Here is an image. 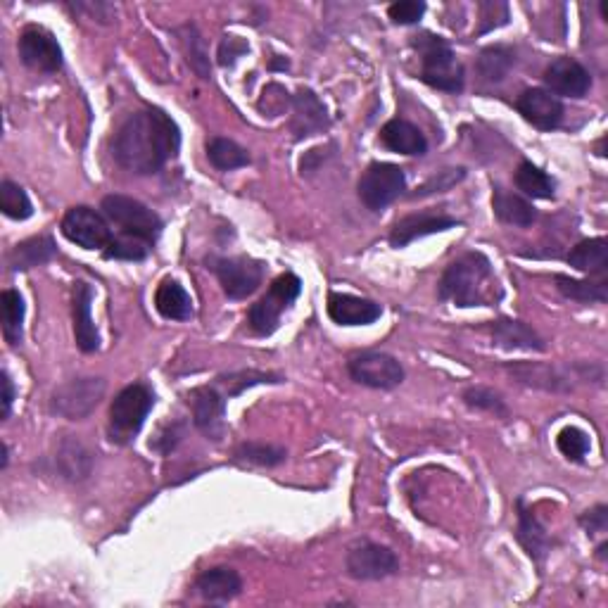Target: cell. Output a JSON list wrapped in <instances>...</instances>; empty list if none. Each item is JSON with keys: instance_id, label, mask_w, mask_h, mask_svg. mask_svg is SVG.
<instances>
[{"instance_id": "obj_1", "label": "cell", "mask_w": 608, "mask_h": 608, "mask_svg": "<svg viewBox=\"0 0 608 608\" xmlns=\"http://www.w3.org/2000/svg\"><path fill=\"white\" fill-rule=\"evenodd\" d=\"M181 148V131L167 112L157 107L129 114L114 133L112 155L133 174H157Z\"/></svg>"}, {"instance_id": "obj_2", "label": "cell", "mask_w": 608, "mask_h": 608, "mask_svg": "<svg viewBox=\"0 0 608 608\" xmlns=\"http://www.w3.org/2000/svg\"><path fill=\"white\" fill-rule=\"evenodd\" d=\"M440 297L456 307H490L502 297L490 259L480 252H466L447 266L440 278Z\"/></svg>"}, {"instance_id": "obj_3", "label": "cell", "mask_w": 608, "mask_h": 608, "mask_svg": "<svg viewBox=\"0 0 608 608\" xmlns=\"http://www.w3.org/2000/svg\"><path fill=\"white\" fill-rule=\"evenodd\" d=\"M414 48L421 55V81L447 93H459L464 88V67L445 38L423 31L414 38Z\"/></svg>"}, {"instance_id": "obj_4", "label": "cell", "mask_w": 608, "mask_h": 608, "mask_svg": "<svg viewBox=\"0 0 608 608\" xmlns=\"http://www.w3.org/2000/svg\"><path fill=\"white\" fill-rule=\"evenodd\" d=\"M155 407V392H152L145 383H133L124 388L114 397L110 407V440L117 445H129V442L141 433L145 418Z\"/></svg>"}, {"instance_id": "obj_5", "label": "cell", "mask_w": 608, "mask_h": 608, "mask_svg": "<svg viewBox=\"0 0 608 608\" xmlns=\"http://www.w3.org/2000/svg\"><path fill=\"white\" fill-rule=\"evenodd\" d=\"M100 209L114 226H119L124 236L141 238L150 245H155V240L160 238L162 219L141 200H133L129 195H107Z\"/></svg>"}, {"instance_id": "obj_6", "label": "cell", "mask_w": 608, "mask_h": 608, "mask_svg": "<svg viewBox=\"0 0 608 608\" xmlns=\"http://www.w3.org/2000/svg\"><path fill=\"white\" fill-rule=\"evenodd\" d=\"M302 281L295 274H281L271 283L266 293L257 304H252L247 312V323L257 335H271L281 323V314L300 297Z\"/></svg>"}, {"instance_id": "obj_7", "label": "cell", "mask_w": 608, "mask_h": 608, "mask_svg": "<svg viewBox=\"0 0 608 608\" xmlns=\"http://www.w3.org/2000/svg\"><path fill=\"white\" fill-rule=\"evenodd\" d=\"M407 188V176L404 169L390 162H373L366 167L359 179V200L364 202L371 212H380L392 205Z\"/></svg>"}, {"instance_id": "obj_8", "label": "cell", "mask_w": 608, "mask_h": 608, "mask_svg": "<svg viewBox=\"0 0 608 608\" xmlns=\"http://www.w3.org/2000/svg\"><path fill=\"white\" fill-rule=\"evenodd\" d=\"M107 383L103 378H74L53 392V411L69 421H81L91 416L105 397Z\"/></svg>"}, {"instance_id": "obj_9", "label": "cell", "mask_w": 608, "mask_h": 608, "mask_svg": "<svg viewBox=\"0 0 608 608\" xmlns=\"http://www.w3.org/2000/svg\"><path fill=\"white\" fill-rule=\"evenodd\" d=\"M212 271L231 300H245L264 281V264L250 257H212Z\"/></svg>"}, {"instance_id": "obj_10", "label": "cell", "mask_w": 608, "mask_h": 608, "mask_svg": "<svg viewBox=\"0 0 608 608\" xmlns=\"http://www.w3.org/2000/svg\"><path fill=\"white\" fill-rule=\"evenodd\" d=\"M62 233L84 250H107L112 243V228L107 224L103 212H95L93 207L76 205L69 209L62 219Z\"/></svg>"}, {"instance_id": "obj_11", "label": "cell", "mask_w": 608, "mask_h": 608, "mask_svg": "<svg viewBox=\"0 0 608 608\" xmlns=\"http://www.w3.org/2000/svg\"><path fill=\"white\" fill-rule=\"evenodd\" d=\"M347 369L357 383L376 390H392L404 380L402 364L385 352H361L350 359Z\"/></svg>"}, {"instance_id": "obj_12", "label": "cell", "mask_w": 608, "mask_h": 608, "mask_svg": "<svg viewBox=\"0 0 608 608\" xmlns=\"http://www.w3.org/2000/svg\"><path fill=\"white\" fill-rule=\"evenodd\" d=\"M347 573L354 580H383L397 573L395 551L376 542H359L347 551Z\"/></svg>"}, {"instance_id": "obj_13", "label": "cell", "mask_w": 608, "mask_h": 608, "mask_svg": "<svg viewBox=\"0 0 608 608\" xmlns=\"http://www.w3.org/2000/svg\"><path fill=\"white\" fill-rule=\"evenodd\" d=\"M19 57L36 72L53 74L62 67V48L50 31L41 27H29L19 36Z\"/></svg>"}, {"instance_id": "obj_14", "label": "cell", "mask_w": 608, "mask_h": 608, "mask_svg": "<svg viewBox=\"0 0 608 608\" xmlns=\"http://www.w3.org/2000/svg\"><path fill=\"white\" fill-rule=\"evenodd\" d=\"M190 409H193V423L207 440L219 442L226 435V397L217 388H198L190 395Z\"/></svg>"}, {"instance_id": "obj_15", "label": "cell", "mask_w": 608, "mask_h": 608, "mask_svg": "<svg viewBox=\"0 0 608 608\" xmlns=\"http://www.w3.org/2000/svg\"><path fill=\"white\" fill-rule=\"evenodd\" d=\"M516 110L525 122L540 131H554L563 122V103L547 88H528L518 95Z\"/></svg>"}, {"instance_id": "obj_16", "label": "cell", "mask_w": 608, "mask_h": 608, "mask_svg": "<svg viewBox=\"0 0 608 608\" xmlns=\"http://www.w3.org/2000/svg\"><path fill=\"white\" fill-rule=\"evenodd\" d=\"M544 84L549 86V93L568 95V98H585L592 88V74L580 65L573 57H556L544 72Z\"/></svg>"}, {"instance_id": "obj_17", "label": "cell", "mask_w": 608, "mask_h": 608, "mask_svg": "<svg viewBox=\"0 0 608 608\" xmlns=\"http://www.w3.org/2000/svg\"><path fill=\"white\" fill-rule=\"evenodd\" d=\"M459 226V219L447 217V214H409V217L399 219L390 231V245L392 247H407L418 238L433 236V233L449 231V228Z\"/></svg>"}, {"instance_id": "obj_18", "label": "cell", "mask_w": 608, "mask_h": 608, "mask_svg": "<svg viewBox=\"0 0 608 608\" xmlns=\"http://www.w3.org/2000/svg\"><path fill=\"white\" fill-rule=\"evenodd\" d=\"M328 126H331V119H328L326 107L316 98L314 91L302 88L300 93L293 95V122H290V129H293L297 141L326 131Z\"/></svg>"}, {"instance_id": "obj_19", "label": "cell", "mask_w": 608, "mask_h": 608, "mask_svg": "<svg viewBox=\"0 0 608 608\" xmlns=\"http://www.w3.org/2000/svg\"><path fill=\"white\" fill-rule=\"evenodd\" d=\"M91 302H93V288L84 281L74 283L72 295V314H74V338L81 352L93 354L100 347L98 328L91 319Z\"/></svg>"}, {"instance_id": "obj_20", "label": "cell", "mask_w": 608, "mask_h": 608, "mask_svg": "<svg viewBox=\"0 0 608 608\" xmlns=\"http://www.w3.org/2000/svg\"><path fill=\"white\" fill-rule=\"evenodd\" d=\"M380 314H383V307L366 297L342 293L328 295V316L340 326H369L380 319Z\"/></svg>"}, {"instance_id": "obj_21", "label": "cell", "mask_w": 608, "mask_h": 608, "mask_svg": "<svg viewBox=\"0 0 608 608\" xmlns=\"http://www.w3.org/2000/svg\"><path fill=\"white\" fill-rule=\"evenodd\" d=\"M195 589H198V594L205 601H212V604H226V601L236 599L238 594L243 592V580H240V575L233 568L217 566L198 575Z\"/></svg>"}, {"instance_id": "obj_22", "label": "cell", "mask_w": 608, "mask_h": 608, "mask_svg": "<svg viewBox=\"0 0 608 608\" xmlns=\"http://www.w3.org/2000/svg\"><path fill=\"white\" fill-rule=\"evenodd\" d=\"M516 540L521 542V547L528 551V556L535 563H544V559H547L549 551H551V540H549L547 528H544L535 513L525 509L523 502H518Z\"/></svg>"}, {"instance_id": "obj_23", "label": "cell", "mask_w": 608, "mask_h": 608, "mask_svg": "<svg viewBox=\"0 0 608 608\" xmlns=\"http://www.w3.org/2000/svg\"><path fill=\"white\" fill-rule=\"evenodd\" d=\"M380 143L397 155H423L428 150L426 136L407 119H392L385 124L380 131Z\"/></svg>"}, {"instance_id": "obj_24", "label": "cell", "mask_w": 608, "mask_h": 608, "mask_svg": "<svg viewBox=\"0 0 608 608\" xmlns=\"http://www.w3.org/2000/svg\"><path fill=\"white\" fill-rule=\"evenodd\" d=\"M492 338L504 350H535L542 352L544 342L528 323L513 321V319H499L492 323Z\"/></svg>"}, {"instance_id": "obj_25", "label": "cell", "mask_w": 608, "mask_h": 608, "mask_svg": "<svg viewBox=\"0 0 608 608\" xmlns=\"http://www.w3.org/2000/svg\"><path fill=\"white\" fill-rule=\"evenodd\" d=\"M506 371L511 373L518 383L532 385V388H542V390H568L570 388V378L566 373L554 369V366H544V364H530V361H523V364H509Z\"/></svg>"}, {"instance_id": "obj_26", "label": "cell", "mask_w": 608, "mask_h": 608, "mask_svg": "<svg viewBox=\"0 0 608 608\" xmlns=\"http://www.w3.org/2000/svg\"><path fill=\"white\" fill-rule=\"evenodd\" d=\"M155 309L169 321H188L193 316V300L179 281H162L155 293Z\"/></svg>"}, {"instance_id": "obj_27", "label": "cell", "mask_w": 608, "mask_h": 608, "mask_svg": "<svg viewBox=\"0 0 608 608\" xmlns=\"http://www.w3.org/2000/svg\"><path fill=\"white\" fill-rule=\"evenodd\" d=\"M492 207L497 219L511 226H530L532 221L537 219V212L535 207H532V202H528L516 193H509V190L502 186H494Z\"/></svg>"}, {"instance_id": "obj_28", "label": "cell", "mask_w": 608, "mask_h": 608, "mask_svg": "<svg viewBox=\"0 0 608 608\" xmlns=\"http://www.w3.org/2000/svg\"><path fill=\"white\" fill-rule=\"evenodd\" d=\"M568 264L582 274L606 276L608 271V240L606 238H589L582 240L570 250Z\"/></svg>"}, {"instance_id": "obj_29", "label": "cell", "mask_w": 608, "mask_h": 608, "mask_svg": "<svg viewBox=\"0 0 608 608\" xmlns=\"http://www.w3.org/2000/svg\"><path fill=\"white\" fill-rule=\"evenodd\" d=\"M57 255L55 240L50 236H34L24 243H19L15 250L10 252V266L12 271H29L34 266H41L50 262Z\"/></svg>"}, {"instance_id": "obj_30", "label": "cell", "mask_w": 608, "mask_h": 608, "mask_svg": "<svg viewBox=\"0 0 608 608\" xmlns=\"http://www.w3.org/2000/svg\"><path fill=\"white\" fill-rule=\"evenodd\" d=\"M516 186L532 200H551L556 195V181L532 162H521L516 171Z\"/></svg>"}, {"instance_id": "obj_31", "label": "cell", "mask_w": 608, "mask_h": 608, "mask_svg": "<svg viewBox=\"0 0 608 608\" xmlns=\"http://www.w3.org/2000/svg\"><path fill=\"white\" fill-rule=\"evenodd\" d=\"M207 157L219 171H233L250 164L247 150L236 141H231V138H212L207 143Z\"/></svg>"}, {"instance_id": "obj_32", "label": "cell", "mask_w": 608, "mask_h": 608, "mask_svg": "<svg viewBox=\"0 0 608 608\" xmlns=\"http://www.w3.org/2000/svg\"><path fill=\"white\" fill-rule=\"evenodd\" d=\"M513 62H516V53L509 46H490L485 48L478 57V72L485 81H502L506 74L511 72Z\"/></svg>"}, {"instance_id": "obj_33", "label": "cell", "mask_w": 608, "mask_h": 608, "mask_svg": "<svg viewBox=\"0 0 608 608\" xmlns=\"http://www.w3.org/2000/svg\"><path fill=\"white\" fill-rule=\"evenodd\" d=\"M556 288L561 295L570 297V300L578 302H606L608 300V288L604 281H580V278H570L559 274L556 276Z\"/></svg>"}, {"instance_id": "obj_34", "label": "cell", "mask_w": 608, "mask_h": 608, "mask_svg": "<svg viewBox=\"0 0 608 608\" xmlns=\"http://www.w3.org/2000/svg\"><path fill=\"white\" fill-rule=\"evenodd\" d=\"M3 304V335L10 345L22 342V323H24V300L17 290H3L0 295Z\"/></svg>"}, {"instance_id": "obj_35", "label": "cell", "mask_w": 608, "mask_h": 608, "mask_svg": "<svg viewBox=\"0 0 608 608\" xmlns=\"http://www.w3.org/2000/svg\"><path fill=\"white\" fill-rule=\"evenodd\" d=\"M0 209H3L5 217L15 221H24L34 214V207H31L27 190L12 181L0 183Z\"/></svg>"}, {"instance_id": "obj_36", "label": "cell", "mask_w": 608, "mask_h": 608, "mask_svg": "<svg viewBox=\"0 0 608 608\" xmlns=\"http://www.w3.org/2000/svg\"><path fill=\"white\" fill-rule=\"evenodd\" d=\"M285 456H288V452L283 447L262 445V442H245L236 449V459L255 466H276L285 461Z\"/></svg>"}, {"instance_id": "obj_37", "label": "cell", "mask_w": 608, "mask_h": 608, "mask_svg": "<svg viewBox=\"0 0 608 608\" xmlns=\"http://www.w3.org/2000/svg\"><path fill=\"white\" fill-rule=\"evenodd\" d=\"M181 43H183V50H186V55H188L186 57L188 65L200 74V79H209V62H207V53H205V43H202L198 29L190 27V24L188 27H183Z\"/></svg>"}, {"instance_id": "obj_38", "label": "cell", "mask_w": 608, "mask_h": 608, "mask_svg": "<svg viewBox=\"0 0 608 608\" xmlns=\"http://www.w3.org/2000/svg\"><path fill=\"white\" fill-rule=\"evenodd\" d=\"M281 376L276 373H264V371H238V373H228V376L219 378V385H224L226 392L224 397H236L245 388H252V385L259 383H278Z\"/></svg>"}, {"instance_id": "obj_39", "label": "cell", "mask_w": 608, "mask_h": 608, "mask_svg": "<svg viewBox=\"0 0 608 608\" xmlns=\"http://www.w3.org/2000/svg\"><path fill=\"white\" fill-rule=\"evenodd\" d=\"M150 243H145L141 238H133V236H119L112 238V243L107 245L105 257L107 259H126V262H141V259L148 257L150 252Z\"/></svg>"}, {"instance_id": "obj_40", "label": "cell", "mask_w": 608, "mask_h": 608, "mask_svg": "<svg viewBox=\"0 0 608 608\" xmlns=\"http://www.w3.org/2000/svg\"><path fill=\"white\" fill-rule=\"evenodd\" d=\"M556 447H559V452L566 456V459L582 461L589 454V437L585 430L568 426L556 437Z\"/></svg>"}, {"instance_id": "obj_41", "label": "cell", "mask_w": 608, "mask_h": 608, "mask_svg": "<svg viewBox=\"0 0 608 608\" xmlns=\"http://www.w3.org/2000/svg\"><path fill=\"white\" fill-rule=\"evenodd\" d=\"M464 402L471 409H480V411H490V414H499L506 416V404L499 392H494L490 388H468L464 392Z\"/></svg>"}, {"instance_id": "obj_42", "label": "cell", "mask_w": 608, "mask_h": 608, "mask_svg": "<svg viewBox=\"0 0 608 608\" xmlns=\"http://www.w3.org/2000/svg\"><path fill=\"white\" fill-rule=\"evenodd\" d=\"M464 176H466V169H461V167L437 171L433 179H428L426 183H423V186L418 188L411 198H426V195H433V193H445V190L456 186V183L464 179Z\"/></svg>"}, {"instance_id": "obj_43", "label": "cell", "mask_w": 608, "mask_h": 608, "mask_svg": "<svg viewBox=\"0 0 608 608\" xmlns=\"http://www.w3.org/2000/svg\"><path fill=\"white\" fill-rule=\"evenodd\" d=\"M423 12H426V3H418V0H402V3H395L388 8V15L395 24H402V27H407V24H416L418 19L423 17Z\"/></svg>"}, {"instance_id": "obj_44", "label": "cell", "mask_w": 608, "mask_h": 608, "mask_svg": "<svg viewBox=\"0 0 608 608\" xmlns=\"http://www.w3.org/2000/svg\"><path fill=\"white\" fill-rule=\"evenodd\" d=\"M288 105H293V98H290L288 91L281 86L278 88V95H274V84H271L264 88V98L262 103H259V110L269 114V117H276V114H281Z\"/></svg>"}, {"instance_id": "obj_45", "label": "cell", "mask_w": 608, "mask_h": 608, "mask_svg": "<svg viewBox=\"0 0 608 608\" xmlns=\"http://www.w3.org/2000/svg\"><path fill=\"white\" fill-rule=\"evenodd\" d=\"M243 53H247V43L240 41L238 36H226L219 46V62L224 67H231Z\"/></svg>"}, {"instance_id": "obj_46", "label": "cell", "mask_w": 608, "mask_h": 608, "mask_svg": "<svg viewBox=\"0 0 608 608\" xmlns=\"http://www.w3.org/2000/svg\"><path fill=\"white\" fill-rule=\"evenodd\" d=\"M580 523L585 525V530L589 532V535H594V532H606V528H608V509L604 504L594 506L592 511H587L585 516L580 518Z\"/></svg>"}, {"instance_id": "obj_47", "label": "cell", "mask_w": 608, "mask_h": 608, "mask_svg": "<svg viewBox=\"0 0 608 608\" xmlns=\"http://www.w3.org/2000/svg\"><path fill=\"white\" fill-rule=\"evenodd\" d=\"M0 383H3V418H8L12 409V399H15V385H12L8 371L0 373Z\"/></svg>"}, {"instance_id": "obj_48", "label": "cell", "mask_w": 608, "mask_h": 608, "mask_svg": "<svg viewBox=\"0 0 608 608\" xmlns=\"http://www.w3.org/2000/svg\"><path fill=\"white\" fill-rule=\"evenodd\" d=\"M8 466V445H3V459H0V468Z\"/></svg>"}]
</instances>
